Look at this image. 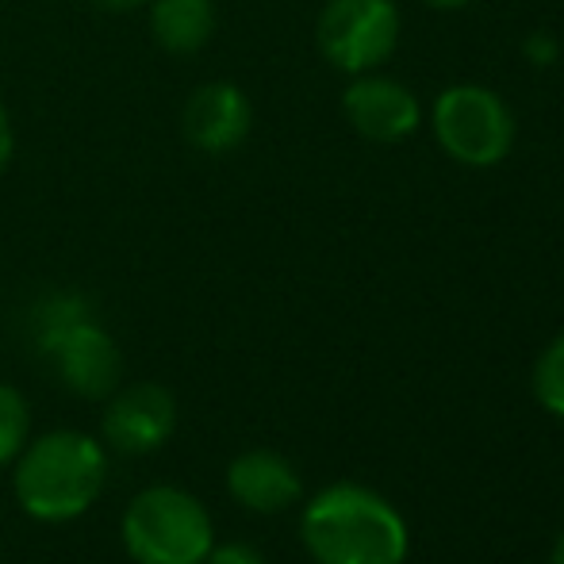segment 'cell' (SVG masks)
<instances>
[{"mask_svg": "<svg viewBox=\"0 0 564 564\" xmlns=\"http://www.w3.org/2000/svg\"><path fill=\"white\" fill-rule=\"evenodd\" d=\"M119 534L134 564H204L216 545L208 507L173 484L142 488L127 503Z\"/></svg>", "mask_w": 564, "mask_h": 564, "instance_id": "277c9868", "label": "cell"}, {"mask_svg": "<svg viewBox=\"0 0 564 564\" xmlns=\"http://www.w3.org/2000/svg\"><path fill=\"white\" fill-rule=\"evenodd\" d=\"M419 4L438 8V12H453V8H468V4H476V0H419Z\"/></svg>", "mask_w": 564, "mask_h": 564, "instance_id": "ac0fdd59", "label": "cell"}, {"mask_svg": "<svg viewBox=\"0 0 564 564\" xmlns=\"http://www.w3.org/2000/svg\"><path fill=\"white\" fill-rule=\"evenodd\" d=\"M105 442L116 453L127 457H147L158 446H165L177 426V400L170 388L154 384V380H139V384H119L108 395L105 408Z\"/></svg>", "mask_w": 564, "mask_h": 564, "instance_id": "52a82bcc", "label": "cell"}, {"mask_svg": "<svg viewBox=\"0 0 564 564\" xmlns=\"http://www.w3.org/2000/svg\"><path fill=\"white\" fill-rule=\"evenodd\" d=\"M35 346L54 377L82 400H108L123 384V354L116 338L93 319L89 300L51 292L35 304Z\"/></svg>", "mask_w": 564, "mask_h": 564, "instance_id": "3957f363", "label": "cell"}, {"mask_svg": "<svg viewBox=\"0 0 564 564\" xmlns=\"http://www.w3.org/2000/svg\"><path fill=\"white\" fill-rule=\"evenodd\" d=\"M253 108L238 85L230 82H204L193 89V97L181 108V131H185L188 147L200 154L224 158L250 139Z\"/></svg>", "mask_w": 564, "mask_h": 564, "instance_id": "9c48e42d", "label": "cell"}, {"mask_svg": "<svg viewBox=\"0 0 564 564\" xmlns=\"http://www.w3.org/2000/svg\"><path fill=\"white\" fill-rule=\"evenodd\" d=\"M97 8H105V12H134V8H147L150 0H93Z\"/></svg>", "mask_w": 564, "mask_h": 564, "instance_id": "e0dca14e", "label": "cell"}, {"mask_svg": "<svg viewBox=\"0 0 564 564\" xmlns=\"http://www.w3.org/2000/svg\"><path fill=\"white\" fill-rule=\"evenodd\" d=\"M550 564H564V534L557 538V545H553V557H550Z\"/></svg>", "mask_w": 564, "mask_h": 564, "instance_id": "d6986e66", "label": "cell"}, {"mask_svg": "<svg viewBox=\"0 0 564 564\" xmlns=\"http://www.w3.org/2000/svg\"><path fill=\"white\" fill-rule=\"evenodd\" d=\"M15 158V127H12V112H8L4 97H0V177L8 173Z\"/></svg>", "mask_w": 564, "mask_h": 564, "instance_id": "9a60e30c", "label": "cell"}, {"mask_svg": "<svg viewBox=\"0 0 564 564\" xmlns=\"http://www.w3.org/2000/svg\"><path fill=\"white\" fill-rule=\"evenodd\" d=\"M341 112L349 127L369 142H403L419 131L423 108L403 82L384 74H357L341 93Z\"/></svg>", "mask_w": 564, "mask_h": 564, "instance_id": "ba28073f", "label": "cell"}, {"mask_svg": "<svg viewBox=\"0 0 564 564\" xmlns=\"http://www.w3.org/2000/svg\"><path fill=\"white\" fill-rule=\"evenodd\" d=\"M204 564H265V557L246 542H224V545H212Z\"/></svg>", "mask_w": 564, "mask_h": 564, "instance_id": "5bb4252c", "label": "cell"}, {"mask_svg": "<svg viewBox=\"0 0 564 564\" xmlns=\"http://www.w3.org/2000/svg\"><path fill=\"white\" fill-rule=\"evenodd\" d=\"M31 442V408L20 388L0 380V468L12 465L20 449Z\"/></svg>", "mask_w": 564, "mask_h": 564, "instance_id": "7c38bea8", "label": "cell"}, {"mask_svg": "<svg viewBox=\"0 0 564 564\" xmlns=\"http://www.w3.org/2000/svg\"><path fill=\"white\" fill-rule=\"evenodd\" d=\"M227 491L246 511L276 514L296 503L304 484H300V473L292 468L289 457H281V453H273V449H246L230 460Z\"/></svg>", "mask_w": 564, "mask_h": 564, "instance_id": "30bf717a", "label": "cell"}, {"mask_svg": "<svg viewBox=\"0 0 564 564\" xmlns=\"http://www.w3.org/2000/svg\"><path fill=\"white\" fill-rule=\"evenodd\" d=\"M150 35L170 54H196L216 35V4L212 0H150Z\"/></svg>", "mask_w": 564, "mask_h": 564, "instance_id": "8fae6325", "label": "cell"}, {"mask_svg": "<svg viewBox=\"0 0 564 564\" xmlns=\"http://www.w3.org/2000/svg\"><path fill=\"white\" fill-rule=\"evenodd\" d=\"M15 503L35 522H74L100 499L108 449L85 431H46L12 460Z\"/></svg>", "mask_w": 564, "mask_h": 564, "instance_id": "6da1fadb", "label": "cell"}, {"mask_svg": "<svg viewBox=\"0 0 564 564\" xmlns=\"http://www.w3.org/2000/svg\"><path fill=\"white\" fill-rule=\"evenodd\" d=\"M431 127L438 147L468 170H491L514 147L511 108L496 89H484V85H453L438 93Z\"/></svg>", "mask_w": 564, "mask_h": 564, "instance_id": "5b68a950", "label": "cell"}, {"mask_svg": "<svg viewBox=\"0 0 564 564\" xmlns=\"http://www.w3.org/2000/svg\"><path fill=\"white\" fill-rule=\"evenodd\" d=\"M300 538L315 564H403L408 522L403 514L361 484H330L300 519Z\"/></svg>", "mask_w": 564, "mask_h": 564, "instance_id": "7a4b0ae2", "label": "cell"}, {"mask_svg": "<svg viewBox=\"0 0 564 564\" xmlns=\"http://www.w3.org/2000/svg\"><path fill=\"white\" fill-rule=\"evenodd\" d=\"M527 58L534 62V66H550V62L557 58V43H553V35L534 31V35L527 39Z\"/></svg>", "mask_w": 564, "mask_h": 564, "instance_id": "2e32d148", "label": "cell"}, {"mask_svg": "<svg viewBox=\"0 0 564 564\" xmlns=\"http://www.w3.org/2000/svg\"><path fill=\"white\" fill-rule=\"evenodd\" d=\"M395 0H327L315 20V46L338 74H372L400 46Z\"/></svg>", "mask_w": 564, "mask_h": 564, "instance_id": "8992f818", "label": "cell"}, {"mask_svg": "<svg viewBox=\"0 0 564 564\" xmlns=\"http://www.w3.org/2000/svg\"><path fill=\"white\" fill-rule=\"evenodd\" d=\"M534 395L545 411L564 419V335L545 346V354L534 365Z\"/></svg>", "mask_w": 564, "mask_h": 564, "instance_id": "4fadbf2b", "label": "cell"}]
</instances>
